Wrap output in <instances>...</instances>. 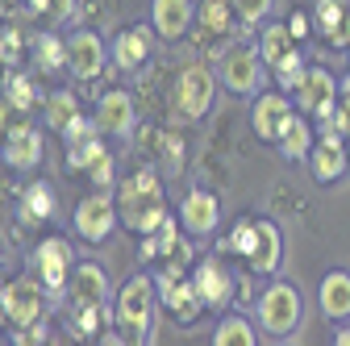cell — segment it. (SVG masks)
I'll return each mask as SVG.
<instances>
[{"label": "cell", "mask_w": 350, "mask_h": 346, "mask_svg": "<svg viewBox=\"0 0 350 346\" xmlns=\"http://www.w3.org/2000/svg\"><path fill=\"white\" fill-rule=\"evenodd\" d=\"M113 200H117V213H121V226L134 230V234H154L171 217L163 180L154 171H129V176H121L117 188H113Z\"/></svg>", "instance_id": "cell-1"}, {"label": "cell", "mask_w": 350, "mask_h": 346, "mask_svg": "<svg viewBox=\"0 0 350 346\" xmlns=\"http://www.w3.org/2000/svg\"><path fill=\"white\" fill-rule=\"evenodd\" d=\"M154 321H159V284L146 271H134L113 296V325L121 330L125 342L146 346L154 342Z\"/></svg>", "instance_id": "cell-2"}, {"label": "cell", "mask_w": 350, "mask_h": 346, "mask_svg": "<svg viewBox=\"0 0 350 346\" xmlns=\"http://www.w3.org/2000/svg\"><path fill=\"white\" fill-rule=\"evenodd\" d=\"M254 317H258V330L271 334V338L296 334L300 321H304V296H300V288L288 284V280H271L267 288L258 292V300H254Z\"/></svg>", "instance_id": "cell-3"}, {"label": "cell", "mask_w": 350, "mask_h": 346, "mask_svg": "<svg viewBox=\"0 0 350 346\" xmlns=\"http://www.w3.org/2000/svg\"><path fill=\"white\" fill-rule=\"evenodd\" d=\"M154 284H159V305H163V313H171L180 325H192L200 317L204 300H200V292L192 284V267L188 263L167 258V263L159 267V276H154Z\"/></svg>", "instance_id": "cell-4"}, {"label": "cell", "mask_w": 350, "mask_h": 346, "mask_svg": "<svg viewBox=\"0 0 350 346\" xmlns=\"http://www.w3.org/2000/svg\"><path fill=\"white\" fill-rule=\"evenodd\" d=\"M217 83H221V79L213 75V67L188 63V67H180V75H175L171 101H175V109H180L188 121H200V117H208V109L217 101Z\"/></svg>", "instance_id": "cell-5"}, {"label": "cell", "mask_w": 350, "mask_h": 346, "mask_svg": "<svg viewBox=\"0 0 350 346\" xmlns=\"http://www.w3.org/2000/svg\"><path fill=\"white\" fill-rule=\"evenodd\" d=\"M338 92H342V88H338V75H334L329 67H304V75L296 79V88H292L288 96H292L296 113L313 117V121H325V117H334Z\"/></svg>", "instance_id": "cell-6"}, {"label": "cell", "mask_w": 350, "mask_h": 346, "mask_svg": "<svg viewBox=\"0 0 350 346\" xmlns=\"http://www.w3.org/2000/svg\"><path fill=\"white\" fill-rule=\"evenodd\" d=\"M121 226V213H117V200H113V192H100V188H92L79 204H75V217H71V230L83 238V242H109L113 238V230Z\"/></svg>", "instance_id": "cell-7"}, {"label": "cell", "mask_w": 350, "mask_h": 346, "mask_svg": "<svg viewBox=\"0 0 350 346\" xmlns=\"http://www.w3.org/2000/svg\"><path fill=\"white\" fill-rule=\"evenodd\" d=\"M46 284L38 276H17V280H5V325L21 330V325H33V321H46Z\"/></svg>", "instance_id": "cell-8"}, {"label": "cell", "mask_w": 350, "mask_h": 346, "mask_svg": "<svg viewBox=\"0 0 350 346\" xmlns=\"http://www.w3.org/2000/svg\"><path fill=\"white\" fill-rule=\"evenodd\" d=\"M192 284H196V292H200V300H204V309H213V313H226V309L234 305L238 280H234L230 263L221 258V250H217V254H204L200 263L192 267Z\"/></svg>", "instance_id": "cell-9"}, {"label": "cell", "mask_w": 350, "mask_h": 346, "mask_svg": "<svg viewBox=\"0 0 350 346\" xmlns=\"http://www.w3.org/2000/svg\"><path fill=\"white\" fill-rule=\"evenodd\" d=\"M217 79H221V88L234 92V96H254L258 79H262L258 46H226L221 59H217Z\"/></svg>", "instance_id": "cell-10"}, {"label": "cell", "mask_w": 350, "mask_h": 346, "mask_svg": "<svg viewBox=\"0 0 350 346\" xmlns=\"http://www.w3.org/2000/svg\"><path fill=\"white\" fill-rule=\"evenodd\" d=\"M29 276H38L46 284V292H67V280H71V267H75V254H71V242L67 238H42L33 250H29Z\"/></svg>", "instance_id": "cell-11"}, {"label": "cell", "mask_w": 350, "mask_h": 346, "mask_svg": "<svg viewBox=\"0 0 350 346\" xmlns=\"http://www.w3.org/2000/svg\"><path fill=\"white\" fill-rule=\"evenodd\" d=\"M292 117H296V105H292V96H288L284 88H275V92H254V105H250V129L258 134V142L275 146V142L284 138V129H288Z\"/></svg>", "instance_id": "cell-12"}, {"label": "cell", "mask_w": 350, "mask_h": 346, "mask_svg": "<svg viewBox=\"0 0 350 346\" xmlns=\"http://www.w3.org/2000/svg\"><path fill=\"white\" fill-rule=\"evenodd\" d=\"M154 46H159V29L150 21H138V25H125L113 46H109V59L117 71H142L150 59H154Z\"/></svg>", "instance_id": "cell-13"}, {"label": "cell", "mask_w": 350, "mask_h": 346, "mask_svg": "<svg viewBox=\"0 0 350 346\" xmlns=\"http://www.w3.org/2000/svg\"><path fill=\"white\" fill-rule=\"evenodd\" d=\"M0 159H5V167H13V171H38L42 159H46V138H42V129L29 125V121H13L5 142H0Z\"/></svg>", "instance_id": "cell-14"}, {"label": "cell", "mask_w": 350, "mask_h": 346, "mask_svg": "<svg viewBox=\"0 0 350 346\" xmlns=\"http://www.w3.org/2000/svg\"><path fill=\"white\" fill-rule=\"evenodd\" d=\"M175 217H180L188 238H208V234H217V226H221V200L213 192H204V188H192L180 200V209H175Z\"/></svg>", "instance_id": "cell-15"}, {"label": "cell", "mask_w": 350, "mask_h": 346, "mask_svg": "<svg viewBox=\"0 0 350 346\" xmlns=\"http://www.w3.org/2000/svg\"><path fill=\"white\" fill-rule=\"evenodd\" d=\"M92 117L100 125V134H109V138H129L138 129V105H134V96H129L125 88H109L96 101Z\"/></svg>", "instance_id": "cell-16"}, {"label": "cell", "mask_w": 350, "mask_h": 346, "mask_svg": "<svg viewBox=\"0 0 350 346\" xmlns=\"http://www.w3.org/2000/svg\"><path fill=\"white\" fill-rule=\"evenodd\" d=\"M105 63H109V51H105L100 34H92V29L67 34V71L75 79H96V75H105Z\"/></svg>", "instance_id": "cell-17"}, {"label": "cell", "mask_w": 350, "mask_h": 346, "mask_svg": "<svg viewBox=\"0 0 350 346\" xmlns=\"http://www.w3.org/2000/svg\"><path fill=\"white\" fill-rule=\"evenodd\" d=\"M246 267L258 280L262 276H280V267H284V234H280V226L271 217H258V238H254V246L246 254Z\"/></svg>", "instance_id": "cell-18"}, {"label": "cell", "mask_w": 350, "mask_h": 346, "mask_svg": "<svg viewBox=\"0 0 350 346\" xmlns=\"http://www.w3.org/2000/svg\"><path fill=\"white\" fill-rule=\"evenodd\" d=\"M67 300H71V309L109 305V271L100 263H75L67 280Z\"/></svg>", "instance_id": "cell-19"}, {"label": "cell", "mask_w": 350, "mask_h": 346, "mask_svg": "<svg viewBox=\"0 0 350 346\" xmlns=\"http://www.w3.org/2000/svg\"><path fill=\"white\" fill-rule=\"evenodd\" d=\"M150 25L163 42H180L196 25V5L192 0H150Z\"/></svg>", "instance_id": "cell-20"}, {"label": "cell", "mask_w": 350, "mask_h": 346, "mask_svg": "<svg viewBox=\"0 0 350 346\" xmlns=\"http://www.w3.org/2000/svg\"><path fill=\"white\" fill-rule=\"evenodd\" d=\"M313 29L329 46H350V0H313Z\"/></svg>", "instance_id": "cell-21"}, {"label": "cell", "mask_w": 350, "mask_h": 346, "mask_svg": "<svg viewBox=\"0 0 350 346\" xmlns=\"http://www.w3.org/2000/svg\"><path fill=\"white\" fill-rule=\"evenodd\" d=\"M304 167H309V176H313L321 188H329V184H338V180L346 176V167H350V155H346V146L313 142V150H309V159H304Z\"/></svg>", "instance_id": "cell-22"}, {"label": "cell", "mask_w": 350, "mask_h": 346, "mask_svg": "<svg viewBox=\"0 0 350 346\" xmlns=\"http://www.w3.org/2000/svg\"><path fill=\"white\" fill-rule=\"evenodd\" d=\"M317 305L329 321H350V271H329L317 288Z\"/></svg>", "instance_id": "cell-23"}, {"label": "cell", "mask_w": 350, "mask_h": 346, "mask_svg": "<svg viewBox=\"0 0 350 346\" xmlns=\"http://www.w3.org/2000/svg\"><path fill=\"white\" fill-rule=\"evenodd\" d=\"M313 142H317V125H313V117L296 113V117L288 121V129H284V138L275 142V150H280L288 163H304V159H309V150H313Z\"/></svg>", "instance_id": "cell-24"}, {"label": "cell", "mask_w": 350, "mask_h": 346, "mask_svg": "<svg viewBox=\"0 0 350 346\" xmlns=\"http://www.w3.org/2000/svg\"><path fill=\"white\" fill-rule=\"evenodd\" d=\"M238 13L230 0H200L196 5V34L200 38H230Z\"/></svg>", "instance_id": "cell-25"}, {"label": "cell", "mask_w": 350, "mask_h": 346, "mask_svg": "<svg viewBox=\"0 0 350 346\" xmlns=\"http://www.w3.org/2000/svg\"><path fill=\"white\" fill-rule=\"evenodd\" d=\"M29 63H33V71H42V75H55V71H63L67 67V42L59 38V34H33V42H29Z\"/></svg>", "instance_id": "cell-26"}, {"label": "cell", "mask_w": 350, "mask_h": 346, "mask_svg": "<svg viewBox=\"0 0 350 346\" xmlns=\"http://www.w3.org/2000/svg\"><path fill=\"white\" fill-rule=\"evenodd\" d=\"M0 88H5V96L13 101V109L17 113H29V109H42V88H38V79L29 75V71H21V67H5V83H0Z\"/></svg>", "instance_id": "cell-27"}, {"label": "cell", "mask_w": 350, "mask_h": 346, "mask_svg": "<svg viewBox=\"0 0 350 346\" xmlns=\"http://www.w3.org/2000/svg\"><path fill=\"white\" fill-rule=\"evenodd\" d=\"M79 117H83V105H79L75 92H51L42 101V121H46V129H55V134H67Z\"/></svg>", "instance_id": "cell-28"}, {"label": "cell", "mask_w": 350, "mask_h": 346, "mask_svg": "<svg viewBox=\"0 0 350 346\" xmlns=\"http://www.w3.org/2000/svg\"><path fill=\"white\" fill-rule=\"evenodd\" d=\"M213 346H258V325L242 313H221V321L213 325Z\"/></svg>", "instance_id": "cell-29"}, {"label": "cell", "mask_w": 350, "mask_h": 346, "mask_svg": "<svg viewBox=\"0 0 350 346\" xmlns=\"http://www.w3.org/2000/svg\"><path fill=\"white\" fill-rule=\"evenodd\" d=\"M288 51H296V34L288 29V21H262V34H258L262 67H275Z\"/></svg>", "instance_id": "cell-30"}, {"label": "cell", "mask_w": 350, "mask_h": 346, "mask_svg": "<svg viewBox=\"0 0 350 346\" xmlns=\"http://www.w3.org/2000/svg\"><path fill=\"white\" fill-rule=\"evenodd\" d=\"M55 217V184L51 180H29V188L21 192V222L38 226Z\"/></svg>", "instance_id": "cell-31"}, {"label": "cell", "mask_w": 350, "mask_h": 346, "mask_svg": "<svg viewBox=\"0 0 350 346\" xmlns=\"http://www.w3.org/2000/svg\"><path fill=\"white\" fill-rule=\"evenodd\" d=\"M109 146H105V138H100V129H88V134H79V138H67V167L71 171H83L88 176V167H92L100 155H105Z\"/></svg>", "instance_id": "cell-32"}, {"label": "cell", "mask_w": 350, "mask_h": 346, "mask_svg": "<svg viewBox=\"0 0 350 346\" xmlns=\"http://www.w3.org/2000/svg\"><path fill=\"white\" fill-rule=\"evenodd\" d=\"M109 325H113V305H83V309H75L71 334L75 338H100Z\"/></svg>", "instance_id": "cell-33"}, {"label": "cell", "mask_w": 350, "mask_h": 346, "mask_svg": "<svg viewBox=\"0 0 350 346\" xmlns=\"http://www.w3.org/2000/svg\"><path fill=\"white\" fill-rule=\"evenodd\" d=\"M254 238H258V217H238V222L230 226V238L217 242V250H221V254H238V258H246L250 246H254Z\"/></svg>", "instance_id": "cell-34"}, {"label": "cell", "mask_w": 350, "mask_h": 346, "mask_svg": "<svg viewBox=\"0 0 350 346\" xmlns=\"http://www.w3.org/2000/svg\"><path fill=\"white\" fill-rule=\"evenodd\" d=\"M304 67H309V63H304V55H300V46H296V51H288L275 67H267V71H271V79H275V88L292 92V88H296V79L304 75Z\"/></svg>", "instance_id": "cell-35"}, {"label": "cell", "mask_w": 350, "mask_h": 346, "mask_svg": "<svg viewBox=\"0 0 350 346\" xmlns=\"http://www.w3.org/2000/svg\"><path fill=\"white\" fill-rule=\"evenodd\" d=\"M29 13L46 25H63L75 13V0H29Z\"/></svg>", "instance_id": "cell-36"}, {"label": "cell", "mask_w": 350, "mask_h": 346, "mask_svg": "<svg viewBox=\"0 0 350 346\" xmlns=\"http://www.w3.org/2000/svg\"><path fill=\"white\" fill-rule=\"evenodd\" d=\"M88 180H92V188H100V192L117 188V159H113V150H105L92 167H88Z\"/></svg>", "instance_id": "cell-37"}, {"label": "cell", "mask_w": 350, "mask_h": 346, "mask_svg": "<svg viewBox=\"0 0 350 346\" xmlns=\"http://www.w3.org/2000/svg\"><path fill=\"white\" fill-rule=\"evenodd\" d=\"M25 51H29V42H25V38H21L13 25H5V29H0V67H17Z\"/></svg>", "instance_id": "cell-38"}, {"label": "cell", "mask_w": 350, "mask_h": 346, "mask_svg": "<svg viewBox=\"0 0 350 346\" xmlns=\"http://www.w3.org/2000/svg\"><path fill=\"white\" fill-rule=\"evenodd\" d=\"M230 5H234V13H238L242 25H262V21L271 17L275 0H230Z\"/></svg>", "instance_id": "cell-39"}, {"label": "cell", "mask_w": 350, "mask_h": 346, "mask_svg": "<svg viewBox=\"0 0 350 346\" xmlns=\"http://www.w3.org/2000/svg\"><path fill=\"white\" fill-rule=\"evenodd\" d=\"M9 342H17V346H42V342H51V330H46V321H33V325L13 330Z\"/></svg>", "instance_id": "cell-40"}, {"label": "cell", "mask_w": 350, "mask_h": 346, "mask_svg": "<svg viewBox=\"0 0 350 346\" xmlns=\"http://www.w3.org/2000/svg\"><path fill=\"white\" fill-rule=\"evenodd\" d=\"M338 129H342V138H350V83L338 92V105H334V117H329Z\"/></svg>", "instance_id": "cell-41"}, {"label": "cell", "mask_w": 350, "mask_h": 346, "mask_svg": "<svg viewBox=\"0 0 350 346\" xmlns=\"http://www.w3.org/2000/svg\"><path fill=\"white\" fill-rule=\"evenodd\" d=\"M17 117H21V113L13 109V101L5 96V88H0V138H5V134H9V125H13Z\"/></svg>", "instance_id": "cell-42"}, {"label": "cell", "mask_w": 350, "mask_h": 346, "mask_svg": "<svg viewBox=\"0 0 350 346\" xmlns=\"http://www.w3.org/2000/svg\"><path fill=\"white\" fill-rule=\"evenodd\" d=\"M288 29H292L296 38H304V34L313 29V13H292V17H288Z\"/></svg>", "instance_id": "cell-43"}, {"label": "cell", "mask_w": 350, "mask_h": 346, "mask_svg": "<svg viewBox=\"0 0 350 346\" xmlns=\"http://www.w3.org/2000/svg\"><path fill=\"white\" fill-rule=\"evenodd\" d=\"M334 346H350V321H338V334H334Z\"/></svg>", "instance_id": "cell-44"}, {"label": "cell", "mask_w": 350, "mask_h": 346, "mask_svg": "<svg viewBox=\"0 0 350 346\" xmlns=\"http://www.w3.org/2000/svg\"><path fill=\"white\" fill-rule=\"evenodd\" d=\"M0 321H5V280H0Z\"/></svg>", "instance_id": "cell-45"}, {"label": "cell", "mask_w": 350, "mask_h": 346, "mask_svg": "<svg viewBox=\"0 0 350 346\" xmlns=\"http://www.w3.org/2000/svg\"><path fill=\"white\" fill-rule=\"evenodd\" d=\"M0 267H5V246H0Z\"/></svg>", "instance_id": "cell-46"}, {"label": "cell", "mask_w": 350, "mask_h": 346, "mask_svg": "<svg viewBox=\"0 0 350 346\" xmlns=\"http://www.w3.org/2000/svg\"><path fill=\"white\" fill-rule=\"evenodd\" d=\"M346 83H350V75H346Z\"/></svg>", "instance_id": "cell-47"}]
</instances>
